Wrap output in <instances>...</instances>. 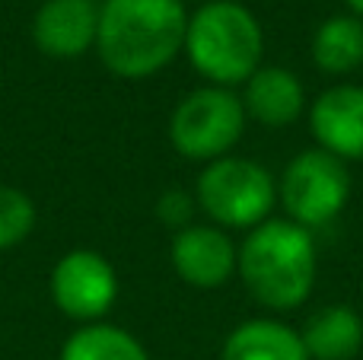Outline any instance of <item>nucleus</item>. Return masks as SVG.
Returning <instances> with one entry per match:
<instances>
[{"instance_id":"f257e3e1","label":"nucleus","mask_w":363,"mask_h":360,"mask_svg":"<svg viewBox=\"0 0 363 360\" xmlns=\"http://www.w3.org/2000/svg\"><path fill=\"white\" fill-rule=\"evenodd\" d=\"M188 13L182 0H106L99 4L96 55L121 80H147L185 51Z\"/></svg>"},{"instance_id":"f03ea898","label":"nucleus","mask_w":363,"mask_h":360,"mask_svg":"<svg viewBox=\"0 0 363 360\" xmlns=\"http://www.w3.org/2000/svg\"><path fill=\"white\" fill-rule=\"evenodd\" d=\"M315 242L309 230L281 220H264L249 230L239 246L236 274L255 303L274 313L296 310L309 300L315 287Z\"/></svg>"},{"instance_id":"7ed1b4c3","label":"nucleus","mask_w":363,"mask_h":360,"mask_svg":"<svg viewBox=\"0 0 363 360\" xmlns=\"http://www.w3.org/2000/svg\"><path fill=\"white\" fill-rule=\"evenodd\" d=\"M185 55L211 86L236 89L262 67V23L236 0H207L188 16Z\"/></svg>"},{"instance_id":"20e7f679","label":"nucleus","mask_w":363,"mask_h":360,"mask_svg":"<svg viewBox=\"0 0 363 360\" xmlns=\"http://www.w3.org/2000/svg\"><path fill=\"white\" fill-rule=\"evenodd\" d=\"M194 204L220 230H255L271 220L277 204V179L245 157H220L201 169Z\"/></svg>"},{"instance_id":"39448f33","label":"nucleus","mask_w":363,"mask_h":360,"mask_svg":"<svg viewBox=\"0 0 363 360\" xmlns=\"http://www.w3.org/2000/svg\"><path fill=\"white\" fill-rule=\"evenodd\" d=\"M249 115L242 96L226 86H198L182 96L169 115V144L179 157L194 163H213L230 157V150L242 140Z\"/></svg>"},{"instance_id":"423d86ee","label":"nucleus","mask_w":363,"mask_h":360,"mask_svg":"<svg viewBox=\"0 0 363 360\" xmlns=\"http://www.w3.org/2000/svg\"><path fill=\"white\" fill-rule=\"evenodd\" d=\"M351 201V172L347 163L322 147L296 153L277 182V204H284L287 220L303 230L328 227Z\"/></svg>"},{"instance_id":"0eeeda50","label":"nucleus","mask_w":363,"mask_h":360,"mask_svg":"<svg viewBox=\"0 0 363 360\" xmlns=\"http://www.w3.org/2000/svg\"><path fill=\"white\" fill-rule=\"evenodd\" d=\"M51 300L74 322H102L118 300V274L96 249H70L51 268Z\"/></svg>"},{"instance_id":"6e6552de","label":"nucleus","mask_w":363,"mask_h":360,"mask_svg":"<svg viewBox=\"0 0 363 360\" xmlns=\"http://www.w3.org/2000/svg\"><path fill=\"white\" fill-rule=\"evenodd\" d=\"M172 271L198 291H220L233 281L239 265V246L226 230L213 223H191L172 233L169 242Z\"/></svg>"},{"instance_id":"1a4fd4ad","label":"nucleus","mask_w":363,"mask_h":360,"mask_svg":"<svg viewBox=\"0 0 363 360\" xmlns=\"http://www.w3.org/2000/svg\"><path fill=\"white\" fill-rule=\"evenodd\" d=\"M99 4L96 0H45L32 19V42L45 57L74 61L96 48Z\"/></svg>"},{"instance_id":"9d476101","label":"nucleus","mask_w":363,"mask_h":360,"mask_svg":"<svg viewBox=\"0 0 363 360\" xmlns=\"http://www.w3.org/2000/svg\"><path fill=\"white\" fill-rule=\"evenodd\" d=\"M309 128L325 153L354 163L363 159V86L335 83L309 106Z\"/></svg>"},{"instance_id":"9b49d317","label":"nucleus","mask_w":363,"mask_h":360,"mask_svg":"<svg viewBox=\"0 0 363 360\" xmlns=\"http://www.w3.org/2000/svg\"><path fill=\"white\" fill-rule=\"evenodd\" d=\"M242 106L249 121L287 128L306 112V89L290 67H258L242 83Z\"/></svg>"},{"instance_id":"f8f14e48","label":"nucleus","mask_w":363,"mask_h":360,"mask_svg":"<svg viewBox=\"0 0 363 360\" xmlns=\"http://www.w3.org/2000/svg\"><path fill=\"white\" fill-rule=\"evenodd\" d=\"M220 360H309L300 332L277 319H245L226 335Z\"/></svg>"},{"instance_id":"ddd939ff","label":"nucleus","mask_w":363,"mask_h":360,"mask_svg":"<svg viewBox=\"0 0 363 360\" xmlns=\"http://www.w3.org/2000/svg\"><path fill=\"white\" fill-rule=\"evenodd\" d=\"M309 360H354L363 348V319L347 303L322 306L300 329Z\"/></svg>"},{"instance_id":"4468645a","label":"nucleus","mask_w":363,"mask_h":360,"mask_svg":"<svg viewBox=\"0 0 363 360\" xmlns=\"http://www.w3.org/2000/svg\"><path fill=\"white\" fill-rule=\"evenodd\" d=\"M313 64L328 77H347L363 67V19L354 13L322 19L313 35Z\"/></svg>"},{"instance_id":"2eb2a0df","label":"nucleus","mask_w":363,"mask_h":360,"mask_svg":"<svg viewBox=\"0 0 363 360\" xmlns=\"http://www.w3.org/2000/svg\"><path fill=\"white\" fill-rule=\"evenodd\" d=\"M61 360H150V354L121 325L93 322V325H80L64 342Z\"/></svg>"},{"instance_id":"dca6fc26","label":"nucleus","mask_w":363,"mask_h":360,"mask_svg":"<svg viewBox=\"0 0 363 360\" xmlns=\"http://www.w3.org/2000/svg\"><path fill=\"white\" fill-rule=\"evenodd\" d=\"M35 230V204L26 191L0 185V252L26 242Z\"/></svg>"},{"instance_id":"f3484780","label":"nucleus","mask_w":363,"mask_h":360,"mask_svg":"<svg viewBox=\"0 0 363 360\" xmlns=\"http://www.w3.org/2000/svg\"><path fill=\"white\" fill-rule=\"evenodd\" d=\"M194 195H188V191L182 189H169L160 195L157 201V217L166 223V227H172L179 233V230L191 227V214H194Z\"/></svg>"},{"instance_id":"a211bd4d","label":"nucleus","mask_w":363,"mask_h":360,"mask_svg":"<svg viewBox=\"0 0 363 360\" xmlns=\"http://www.w3.org/2000/svg\"><path fill=\"white\" fill-rule=\"evenodd\" d=\"M345 4H347V10H351L354 16L363 19V0H345Z\"/></svg>"},{"instance_id":"6ab92c4d","label":"nucleus","mask_w":363,"mask_h":360,"mask_svg":"<svg viewBox=\"0 0 363 360\" xmlns=\"http://www.w3.org/2000/svg\"><path fill=\"white\" fill-rule=\"evenodd\" d=\"M204 4H207V0H204Z\"/></svg>"}]
</instances>
